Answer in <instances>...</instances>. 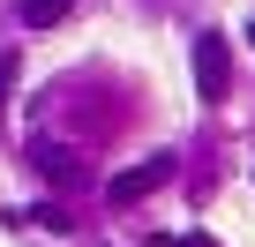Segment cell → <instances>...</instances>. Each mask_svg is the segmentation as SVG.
Returning <instances> with one entry per match:
<instances>
[{
    "mask_svg": "<svg viewBox=\"0 0 255 247\" xmlns=\"http://www.w3.org/2000/svg\"><path fill=\"white\" fill-rule=\"evenodd\" d=\"M248 45H255V23H248Z\"/></svg>",
    "mask_w": 255,
    "mask_h": 247,
    "instance_id": "obj_5",
    "label": "cell"
},
{
    "mask_svg": "<svg viewBox=\"0 0 255 247\" xmlns=\"http://www.w3.org/2000/svg\"><path fill=\"white\" fill-rule=\"evenodd\" d=\"M38 165H45L53 180H75V165H68V150H60V143H53V150H38Z\"/></svg>",
    "mask_w": 255,
    "mask_h": 247,
    "instance_id": "obj_4",
    "label": "cell"
},
{
    "mask_svg": "<svg viewBox=\"0 0 255 247\" xmlns=\"http://www.w3.org/2000/svg\"><path fill=\"white\" fill-rule=\"evenodd\" d=\"M158 180H173V158H165V150H158L150 165H128V172H113V187H105V195H113V202H143Z\"/></svg>",
    "mask_w": 255,
    "mask_h": 247,
    "instance_id": "obj_2",
    "label": "cell"
},
{
    "mask_svg": "<svg viewBox=\"0 0 255 247\" xmlns=\"http://www.w3.org/2000/svg\"><path fill=\"white\" fill-rule=\"evenodd\" d=\"M225 82H233V53H225L218 30H203L195 38V90L203 97H225Z\"/></svg>",
    "mask_w": 255,
    "mask_h": 247,
    "instance_id": "obj_1",
    "label": "cell"
},
{
    "mask_svg": "<svg viewBox=\"0 0 255 247\" xmlns=\"http://www.w3.org/2000/svg\"><path fill=\"white\" fill-rule=\"evenodd\" d=\"M68 8H75V0H15V15H23L30 30H53V23L68 15Z\"/></svg>",
    "mask_w": 255,
    "mask_h": 247,
    "instance_id": "obj_3",
    "label": "cell"
}]
</instances>
